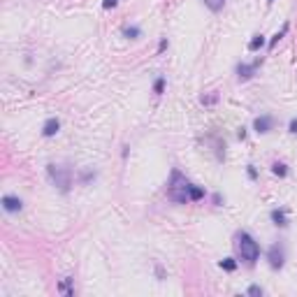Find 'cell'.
<instances>
[{
	"label": "cell",
	"mask_w": 297,
	"mask_h": 297,
	"mask_svg": "<svg viewBox=\"0 0 297 297\" xmlns=\"http://www.w3.org/2000/svg\"><path fill=\"white\" fill-rule=\"evenodd\" d=\"M58 130H61V121H58V119H49V121L42 126V135L44 137H54Z\"/></svg>",
	"instance_id": "cell-8"
},
{
	"label": "cell",
	"mask_w": 297,
	"mask_h": 297,
	"mask_svg": "<svg viewBox=\"0 0 297 297\" xmlns=\"http://www.w3.org/2000/svg\"><path fill=\"white\" fill-rule=\"evenodd\" d=\"M167 195H170V200L179 202V204H186V202L191 200V184H188V179L179 170L172 172L170 186H167Z\"/></svg>",
	"instance_id": "cell-1"
},
{
	"label": "cell",
	"mask_w": 297,
	"mask_h": 297,
	"mask_svg": "<svg viewBox=\"0 0 297 297\" xmlns=\"http://www.w3.org/2000/svg\"><path fill=\"white\" fill-rule=\"evenodd\" d=\"M204 5L209 7L212 12H218V10H223V5H225V0H204Z\"/></svg>",
	"instance_id": "cell-10"
},
{
	"label": "cell",
	"mask_w": 297,
	"mask_h": 297,
	"mask_svg": "<svg viewBox=\"0 0 297 297\" xmlns=\"http://www.w3.org/2000/svg\"><path fill=\"white\" fill-rule=\"evenodd\" d=\"M248 295H262V288H258V286H251V288H248Z\"/></svg>",
	"instance_id": "cell-19"
},
{
	"label": "cell",
	"mask_w": 297,
	"mask_h": 297,
	"mask_svg": "<svg viewBox=\"0 0 297 297\" xmlns=\"http://www.w3.org/2000/svg\"><path fill=\"white\" fill-rule=\"evenodd\" d=\"M202 197H204V191L191 184V200H202Z\"/></svg>",
	"instance_id": "cell-14"
},
{
	"label": "cell",
	"mask_w": 297,
	"mask_h": 297,
	"mask_svg": "<svg viewBox=\"0 0 297 297\" xmlns=\"http://www.w3.org/2000/svg\"><path fill=\"white\" fill-rule=\"evenodd\" d=\"M49 176L54 179V184L61 188L63 193L70 191V172L63 170V167H56V165H49Z\"/></svg>",
	"instance_id": "cell-3"
},
{
	"label": "cell",
	"mask_w": 297,
	"mask_h": 297,
	"mask_svg": "<svg viewBox=\"0 0 297 297\" xmlns=\"http://www.w3.org/2000/svg\"><path fill=\"white\" fill-rule=\"evenodd\" d=\"M290 132H297V119H292V121H290Z\"/></svg>",
	"instance_id": "cell-22"
},
{
	"label": "cell",
	"mask_w": 297,
	"mask_h": 297,
	"mask_svg": "<svg viewBox=\"0 0 297 297\" xmlns=\"http://www.w3.org/2000/svg\"><path fill=\"white\" fill-rule=\"evenodd\" d=\"M163 88H165V79H156V84H153V91H156L158 96H161Z\"/></svg>",
	"instance_id": "cell-16"
},
{
	"label": "cell",
	"mask_w": 297,
	"mask_h": 297,
	"mask_svg": "<svg viewBox=\"0 0 297 297\" xmlns=\"http://www.w3.org/2000/svg\"><path fill=\"white\" fill-rule=\"evenodd\" d=\"M269 3H272V0H269Z\"/></svg>",
	"instance_id": "cell-23"
},
{
	"label": "cell",
	"mask_w": 297,
	"mask_h": 297,
	"mask_svg": "<svg viewBox=\"0 0 297 297\" xmlns=\"http://www.w3.org/2000/svg\"><path fill=\"white\" fill-rule=\"evenodd\" d=\"M286 33H288V24H286V26H283V28H281V33H277V35L272 37V42H269V47H274V44H277V42L281 40V37L286 35Z\"/></svg>",
	"instance_id": "cell-15"
},
{
	"label": "cell",
	"mask_w": 297,
	"mask_h": 297,
	"mask_svg": "<svg viewBox=\"0 0 297 297\" xmlns=\"http://www.w3.org/2000/svg\"><path fill=\"white\" fill-rule=\"evenodd\" d=\"M272 221L277 223V225H281V227H286V225H288V221H286V214H283L281 209H274V212H272Z\"/></svg>",
	"instance_id": "cell-9"
},
{
	"label": "cell",
	"mask_w": 297,
	"mask_h": 297,
	"mask_svg": "<svg viewBox=\"0 0 297 297\" xmlns=\"http://www.w3.org/2000/svg\"><path fill=\"white\" fill-rule=\"evenodd\" d=\"M272 172H274L277 176H286V174H288V170H286V165H283V163H274V165H272Z\"/></svg>",
	"instance_id": "cell-12"
},
{
	"label": "cell",
	"mask_w": 297,
	"mask_h": 297,
	"mask_svg": "<svg viewBox=\"0 0 297 297\" xmlns=\"http://www.w3.org/2000/svg\"><path fill=\"white\" fill-rule=\"evenodd\" d=\"M248 176H251V179H256V176H258V172H256V167H248Z\"/></svg>",
	"instance_id": "cell-21"
},
{
	"label": "cell",
	"mask_w": 297,
	"mask_h": 297,
	"mask_svg": "<svg viewBox=\"0 0 297 297\" xmlns=\"http://www.w3.org/2000/svg\"><path fill=\"white\" fill-rule=\"evenodd\" d=\"M260 63H262V58H258V61L251 63V65H246V63H239V65H237V75H239V79H242V81L251 79L253 72L258 70V65H260Z\"/></svg>",
	"instance_id": "cell-5"
},
{
	"label": "cell",
	"mask_w": 297,
	"mask_h": 297,
	"mask_svg": "<svg viewBox=\"0 0 297 297\" xmlns=\"http://www.w3.org/2000/svg\"><path fill=\"white\" fill-rule=\"evenodd\" d=\"M262 44H265V37H262V35H256L251 42H248V49H251V51H258Z\"/></svg>",
	"instance_id": "cell-11"
},
{
	"label": "cell",
	"mask_w": 297,
	"mask_h": 297,
	"mask_svg": "<svg viewBox=\"0 0 297 297\" xmlns=\"http://www.w3.org/2000/svg\"><path fill=\"white\" fill-rule=\"evenodd\" d=\"M123 33H126V37H137L140 35V28H126Z\"/></svg>",
	"instance_id": "cell-17"
},
{
	"label": "cell",
	"mask_w": 297,
	"mask_h": 297,
	"mask_svg": "<svg viewBox=\"0 0 297 297\" xmlns=\"http://www.w3.org/2000/svg\"><path fill=\"white\" fill-rule=\"evenodd\" d=\"M167 49V40H161V44H158V51H165Z\"/></svg>",
	"instance_id": "cell-20"
},
{
	"label": "cell",
	"mask_w": 297,
	"mask_h": 297,
	"mask_svg": "<svg viewBox=\"0 0 297 297\" xmlns=\"http://www.w3.org/2000/svg\"><path fill=\"white\" fill-rule=\"evenodd\" d=\"M3 207H5L7 212H21V209H24V202H21L19 197L5 195V197H3Z\"/></svg>",
	"instance_id": "cell-7"
},
{
	"label": "cell",
	"mask_w": 297,
	"mask_h": 297,
	"mask_svg": "<svg viewBox=\"0 0 297 297\" xmlns=\"http://www.w3.org/2000/svg\"><path fill=\"white\" fill-rule=\"evenodd\" d=\"M221 267H223V269H225V272H235L237 262L232 260V258H225V260H221Z\"/></svg>",
	"instance_id": "cell-13"
},
{
	"label": "cell",
	"mask_w": 297,
	"mask_h": 297,
	"mask_svg": "<svg viewBox=\"0 0 297 297\" xmlns=\"http://www.w3.org/2000/svg\"><path fill=\"white\" fill-rule=\"evenodd\" d=\"M256 132H260V135H265V132H269L272 130V126H274V119L272 116H258L256 119Z\"/></svg>",
	"instance_id": "cell-6"
},
{
	"label": "cell",
	"mask_w": 297,
	"mask_h": 297,
	"mask_svg": "<svg viewBox=\"0 0 297 297\" xmlns=\"http://www.w3.org/2000/svg\"><path fill=\"white\" fill-rule=\"evenodd\" d=\"M116 3H119V0H102V7L109 10V7H116Z\"/></svg>",
	"instance_id": "cell-18"
},
{
	"label": "cell",
	"mask_w": 297,
	"mask_h": 297,
	"mask_svg": "<svg viewBox=\"0 0 297 297\" xmlns=\"http://www.w3.org/2000/svg\"><path fill=\"white\" fill-rule=\"evenodd\" d=\"M237 251H239L242 260H246L248 265H253L260 258V246H258V242L248 232H239L237 235Z\"/></svg>",
	"instance_id": "cell-2"
},
{
	"label": "cell",
	"mask_w": 297,
	"mask_h": 297,
	"mask_svg": "<svg viewBox=\"0 0 297 297\" xmlns=\"http://www.w3.org/2000/svg\"><path fill=\"white\" fill-rule=\"evenodd\" d=\"M267 260H269V267H272V269H281L283 267V248L279 246V244H274V246L269 248V253H267Z\"/></svg>",
	"instance_id": "cell-4"
}]
</instances>
